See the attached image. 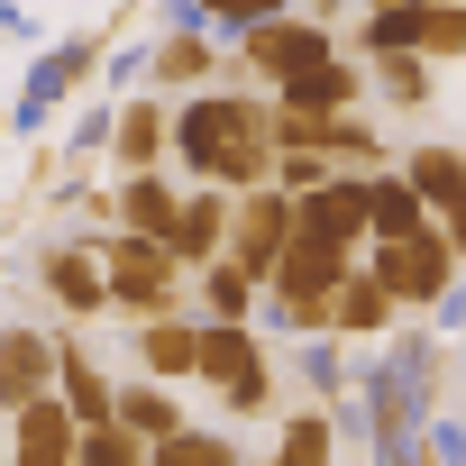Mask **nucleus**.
Segmentation results:
<instances>
[{
    "label": "nucleus",
    "mask_w": 466,
    "mask_h": 466,
    "mask_svg": "<svg viewBox=\"0 0 466 466\" xmlns=\"http://www.w3.org/2000/svg\"><path fill=\"white\" fill-rule=\"evenodd\" d=\"M101 266H110V302L128 311V320H174V302H183V257L174 248H156V238H101Z\"/></svg>",
    "instance_id": "1"
},
{
    "label": "nucleus",
    "mask_w": 466,
    "mask_h": 466,
    "mask_svg": "<svg viewBox=\"0 0 466 466\" xmlns=\"http://www.w3.org/2000/svg\"><path fill=\"white\" fill-rule=\"evenodd\" d=\"M201 384L219 393V411H266L275 402L266 339L257 329H228V320H201Z\"/></svg>",
    "instance_id": "2"
},
{
    "label": "nucleus",
    "mask_w": 466,
    "mask_h": 466,
    "mask_svg": "<svg viewBox=\"0 0 466 466\" xmlns=\"http://www.w3.org/2000/svg\"><path fill=\"white\" fill-rule=\"evenodd\" d=\"M375 284H384L402 311H430V302H448V284H457V248H448V228L430 219L420 238H393V248H375Z\"/></svg>",
    "instance_id": "3"
},
{
    "label": "nucleus",
    "mask_w": 466,
    "mask_h": 466,
    "mask_svg": "<svg viewBox=\"0 0 466 466\" xmlns=\"http://www.w3.org/2000/svg\"><path fill=\"white\" fill-rule=\"evenodd\" d=\"M293 248V192H248L238 210H228V266H238L248 284H275Z\"/></svg>",
    "instance_id": "4"
},
{
    "label": "nucleus",
    "mask_w": 466,
    "mask_h": 466,
    "mask_svg": "<svg viewBox=\"0 0 466 466\" xmlns=\"http://www.w3.org/2000/svg\"><path fill=\"white\" fill-rule=\"evenodd\" d=\"M56 384H65V339L10 320V329H0V420H19V411L46 402Z\"/></svg>",
    "instance_id": "5"
},
{
    "label": "nucleus",
    "mask_w": 466,
    "mask_h": 466,
    "mask_svg": "<svg viewBox=\"0 0 466 466\" xmlns=\"http://www.w3.org/2000/svg\"><path fill=\"white\" fill-rule=\"evenodd\" d=\"M37 284H46V302H56V311H74V320L119 311V302H110V266H101V248H83V238L46 248V257H37Z\"/></svg>",
    "instance_id": "6"
},
{
    "label": "nucleus",
    "mask_w": 466,
    "mask_h": 466,
    "mask_svg": "<svg viewBox=\"0 0 466 466\" xmlns=\"http://www.w3.org/2000/svg\"><path fill=\"white\" fill-rule=\"evenodd\" d=\"M248 65L266 83H302L311 65H329V28L320 19H266V28H248Z\"/></svg>",
    "instance_id": "7"
},
{
    "label": "nucleus",
    "mask_w": 466,
    "mask_h": 466,
    "mask_svg": "<svg viewBox=\"0 0 466 466\" xmlns=\"http://www.w3.org/2000/svg\"><path fill=\"white\" fill-rule=\"evenodd\" d=\"M74 457H83V420L65 411V393H46L10 420V466H74Z\"/></svg>",
    "instance_id": "8"
},
{
    "label": "nucleus",
    "mask_w": 466,
    "mask_h": 466,
    "mask_svg": "<svg viewBox=\"0 0 466 466\" xmlns=\"http://www.w3.org/2000/svg\"><path fill=\"white\" fill-rule=\"evenodd\" d=\"M228 210H238V201H219L210 183H201V192H183V219H174V238H165V248H174L192 275H210V266L228 257Z\"/></svg>",
    "instance_id": "9"
},
{
    "label": "nucleus",
    "mask_w": 466,
    "mask_h": 466,
    "mask_svg": "<svg viewBox=\"0 0 466 466\" xmlns=\"http://www.w3.org/2000/svg\"><path fill=\"white\" fill-rule=\"evenodd\" d=\"M110 219H119V238H174V219H183V192L165 183V174H128L119 192H110Z\"/></svg>",
    "instance_id": "10"
},
{
    "label": "nucleus",
    "mask_w": 466,
    "mask_h": 466,
    "mask_svg": "<svg viewBox=\"0 0 466 466\" xmlns=\"http://www.w3.org/2000/svg\"><path fill=\"white\" fill-rule=\"evenodd\" d=\"M137 375L147 384H183V375H201V329L174 311V320H137Z\"/></svg>",
    "instance_id": "11"
},
{
    "label": "nucleus",
    "mask_w": 466,
    "mask_h": 466,
    "mask_svg": "<svg viewBox=\"0 0 466 466\" xmlns=\"http://www.w3.org/2000/svg\"><path fill=\"white\" fill-rule=\"evenodd\" d=\"M420 228H430V201H420L402 174H375V183H366V238L393 248V238H420Z\"/></svg>",
    "instance_id": "12"
},
{
    "label": "nucleus",
    "mask_w": 466,
    "mask_h": 466,
    "mask_svg": "<svg viewBox=\"0 0 466 466\" xmlns=\"http://www.w3.org/2000/svg\"><path fill=\"white\" fill-rule=\"evenodd\" d=\"M110 147H119V165H128V174H156V165H165V147H174V110H165V101H128V110H119V128H110Z\"/></svg>",
    "instance_id": "13"
},
{
    "label": "nucleus",
    "mask_w": 466,
    "mask_h": 466,
    "mask_svg": "<svg viewBox=\"0 0 466 466\" xmlns=\"http://www.w3.org/2000/svg\"><path fill=\"white\" fill-rule=\"evenodd\" d=\"M393 311H402V302H393V293L375 284V266H366V275L339 284V302H329V339H384Z\"/></svg>",
    "instance_id": "14"
},
{
    "label": "nucleus",
    "mask_w": 466,
    "mask_h": 466,
    "mask_svg": "<svg viewBox=\"0 0 466 466\" xmlns=\"http://www.w3.org/2000/svg\"><path fill=\"white\" fill-rule=\"evenodd\" d=\"M56 393H65V411H74L83 430H110V420H119V384L92 366V348H65V384H56Z\"/></svg>",
    "instance_id": "15"
},
{
    "label": "nucleus",
    "mask_w": 466,
    "mask_h": 466,
    "mask_svg": "<svg viewBox=\"0 0 466 466\" xmlns=\"http://www.w3.org/2000/svg\"><path fill=\"white\" fill-rule=\"evenodd\" d=\"M119 430H137L147 448H165V439H183L192 420H183V402H174L165 384H147V375H137V384H119Z\"/></svg>",
    "instance_id": "16"
},
{
    "label": "nucleus",
    "mask_w": 466,
    "mask_h": 466,
    "mask_svg": "<svg viewBox=\"0 0 466 466\" xmlns=\"http://www.w3.org/2000/svg\"><path fill=\"white\" fill-rule=\"evenodd\" d=\"M329 457H339V420H329L320 402L284 411V430H275V457H266V466H329Z\"/></svg>",
    "instance_id": "17"
},
{
    "label": "nucleus",
    "mask_w": 466,
    "mask_h": 466,
    "mask_svg": "<svg viewBox=\"0 0 466 466\" xmlns=\"http://www.w3.org/2000/svg\"><path fill=\"white\" fill-rule=\"evenodd\" d=\"M402 183H411L439 219H448V210H466V156H457V147H420V156L402 165Z\"/></svg>",
    "instance_id": "18"
},
{
    "label": "nucleus",
    "mask_w": 466,
    "mask_h": 466,
    "mask_svg": "<svg viewBox=\"0 0 466 466\" xmlns=\"http://www.w3.org/2000/svg\"><path fill=\"white\" fill-rule=\"evenodd\" d=\"M284 101H293V110H320V119H348V101H357V74L329 56V65H311L302 83H284Z\"/></svg>",
    "instance_id": "19"
},
{
    "label": "nucleus",
    "mask_w": 466,
    "mask_h": 466,
    "mask_svg": "<svg viewBox=\"0 0 466 466\" xmlns=\"http://www.w3.org/2000/svg\"><path fill=\"white\" fill-rule=\"evenodd\" d=\"M257 302H266V284H248L228 257L201 275V311H210V320H228V329H248V311H257Z\"/></svg>",
    "instance_id": "20"
},
{
    "label": "nucleus",
    "mask_w": 466,
    "mask_h": 466,
    "mask_svg": "<svg viewBox=\"0 0 466 466\" xmlns=\"http://www.w3.org/2000/svg\"><path fill=\"white\" fill-rule=\"evenodd\" d=\"M147 466H238V439H228V430H201V420H192V430H183V439H165Z\"/></svg>",
    "instance_id": "21"
},
{
    "label": "nucleus",
    "mask_w": 466,
    "mask_h": 466,
    "mask_svg": "<svg viewBox=\"0 0 466 466\" xmlns=\"http://www.w3.org/2000/svg\"><path fill=\"white\" fill-rule=\"evenodd\" d=\"M147 457H156V448L110 420V430H83V457H74V466H147Z\"/></svg>",
    "instance_id": "22"
},
{
    "label": "nucleus",
    "mask_w": 466,
    "mask_h": 466,
    "mask_svg": "<svg viewBox=\"0 0 466 466\" xmlns=\"http://www.w3.org/2000/svg\"><path fill=\"white\" fill-rule=\"evenodd\" d=\"M420 28H430V10H420V0H411V10H366V46H384V56L420 46Z\"/></svg>",
    "instance_id": "23"
},
{
    "label": "nucleus",
    "mask_w": 466,
    "mask_h": 466,
    "mask_svg": "<svg viewBox=\"0 0 466 466\" xmlns=\"http://www.w3.org/2000/svg\"><path fill=\"white\" fill-rule=\"evenodd\" d=\"M201 74H210V46L201 37H165L156 46V83H201Z\"/></svg>",
    "instance_id": "24"
},
{
    "label": "nucleus",
    "mask_w": 466,
    "mask_h": 466,
    "mask_svg": "<svg viewBox=\"0 0 466 466\" xmlns=\"http://www.w3.org/2000/svg\"><path fill=\"white\" fill-rule=\"evenodd\" d=\"M375 83H384V101H420L430 92V65L420 56H375Z\"/></svg>",
    "instance_id": "25"
},
{
    "label": "nucleus",
    "mask_w": 466,
    "mask_h": 466,
    "mask_svg": "<svg viewBox=\"0 0 466 466\" xmlns=\"http://www.w3.org/2000/svg\"><path fill=\"white\" fill-rule=\"evenodd\" d=\"M420 56H466V10H430V28H420Z\"/></svg>",
    "instance_id": "26"
},
{
    "label": "nucleus",
    "mask_w": 466,
    "mask_h": 466,
    "mask_svg": "<svg viewBox=\"0 0 466 466\" xmlns=\"http://www.w3.org/2000/svg\"><path fill=\"white\" fill-rule=\"evenodd\" d=\"M439 228H448V248H457V266H466V210H448Z\"/></svg>",
    "instance_id": "27"
}]
</instances>
